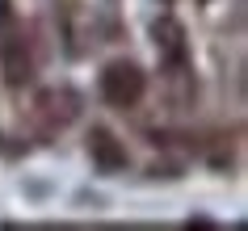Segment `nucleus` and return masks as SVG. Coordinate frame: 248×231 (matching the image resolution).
Segmentation results:
<instances>
[{
	"mask_svg": "<svg viewBox=\"0 0 248 231\" xmlns=\"http://www.w3.org/2000/svg\"><path fill=\"white\" fill-rule=\"evenodd\" d=\"M17 26V13H13V0H0V30Z\"/></svg>",
	"mask_w": 248,
	"mask_h": 231,
	"instance_id": "obj_7",
	"label": "nucleus"
},
{
	"mask_svg": "<svg viewBox=\"0 0 248 231\" xmlns=\"http://www.w3.org/2000/svg\"><path fill=\"white\" fill-rule=\"evenodd\" d=\"M76 109H80V101L72 97V92H42V101H38V118L46 122L51 130H63L72 118H76Z\"/></svg>",
	"mask_w": 248,
	"mask_h": 231,
	"instance_id": "obj_5",
	"label": "nucleus"
},
{
	"mask_svg": "<svg viewBox=\"0 0 248 231\" xmlns=\"http://www.w3.org/2000/svg\"><path fill=\"white\" fill-rule=\"evenodd\" d=\"M0 76L9 89H26L34 84V51H30L21 26L0 30Z\"/></svg>",
	"mask_w": 248,
	"mask_h": 231,
	"instance_id": "obj_3",
	"label": "nucleus"
},
{
	"mask_svg": "<svg viewBox=\"0 0 248 231\" xmlns=\"http://www.w3.org/2000/svg\"><path fill=\"white\" fill-rule=\"evenodd\" d=\"M55 17H59V34L67 42V55L76 59L80 55V0H59Z\"/></svg>",
	"mask_w": 248,
	"mask_h": 231,
	"instance_id": "obj_6",
	"label": "nucleus"
},
{
	"mask_svg": "<svg viewBox=\"0 0 248 231\" xmlns=\"http://www.w3.org/2000/svg\"><path fill=\"white\" fill-rule=\"evenodd\" d=\"M152 38H156V55H160V67L169 72V80L177 84V89H185V92L198 97V80H194V59H189V34H185V26L172 13H160L156 26H152Z\"/></svg>",
	"mask_w": 248,
	"mask_h": 231,
	"instance_id": "obj_1",
	"label": "nucleus"
},
{
	"mask_svg": "<svg viewBox=\"0 0 248 231\" xmlns=\"http://www.w3.org/2000/svg\"><path fill=\"white\" fill-rule=\"evenodd\" d=\"M89 160H93V168H101V172H122V168L131 164V155L118 143V135H109V130H101V126L89 135Z\"/></svg>",
	"mask_w": 248,
	"mask_h": 231,
	"instance_id": "obj_4",
	"label": "nucleus"
},
{
	"mask_svg": "<svg viewBox=\"0 0 248 231\" xmlns=\"http://www.w3.org/2000/svg\"><path fill=\"white\" fill-rule=\"evenodd\" d=\"M198 4H210V0H198Z\"/></svg>",
	"mask_w": 248,
	"mask_h": 231,
	"instance_id": "obj_8",
	"label": "nucleus"
},
{
	"mask_svg": "<svg viewBox=\"0 0 248 231\" xmlns=\"http://www.w3.org/2000/svg\"><path fill=\"white\" fill-rule=\"evenodd\" d=\"M97 89H101V101L109 105V109H135V105L147 97V76L143 67L131 63V59H114V63L101 72V80H97Z\"/></svg>",
	"mask_w": 248,
	"mask_h": 231,
	"instance_id": "obj_2",
	"label": "nucleus"
}]
</instances>
